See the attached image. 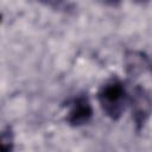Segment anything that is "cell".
Returning <instances> with one entry per match:
<instances>
[{
    "instance_id": "cell-1",
    "label": "cell",
    "mask_w": 152,
    "mask_h": 152,
    "mask_svg": "<svg viewBox=\"0 0 152 152\" xmlns=\"http://www.w3.org/2000/svg\"><path fill=\"white\" fill-rule=\"evenodd\" d=\"M97 100L103 113L112 120H118L122 115L126 102L127 91L125 84L118 77L106 81L97 91Z\"/></svg>"
},
{
    "instance_id": "cell-2",
    "label": "cell",
    "mask_w": 152,
    "mask_h": 152,
    "mask_svg": "<svg viewBox=\"0 0 152 152\" xmlns=\"http://www.w3.org/2000/svg\"><path fill=\"white\" fill-rule=\"evenodd\" d=\"M131 108L135 129L141 131L152 113V100L144 88L137 87L134 89L131 97Z\"/></svg>"
},
{
    "instance_id": "cell-3",
    "label": "cell",
    "mask_w": 152,
    "mask_h": 152,
    "mask_svg": "<svg viewBox=\"0 0 152 152\" xmlns=\"http://www.w3.org/2000/svg\"><path fill=\"white\" fill-rule=\"evenodd\" d=\"M93 116V107L87 95H77L68 103V113L65 116L70 126L80 127L90 121Z\"/></svg>"
},
{
    "instance_id": "cell-4",
    "label": "cell",
    "mask_w": 152,
    "mask_h": 152,
    "mask_svg": "<svg viewBox=\"0 0 152 152\" xmlns=\"http://www.w3.org/2000/svg\"><path fill=\"white\" fill-rule=\"evenodd\" d=\"M124 65L126 74L131 77H138L150 69V57L138 50H129L125 53Z\"/></svg>"
},
{
    "instance_id": "cell-5",
    "label": "cell",
    "mask_w": 152,
    "mask_h": 152,
    "mask_svg": "<svg viewBox=\"0 0 152 152\" xmlns=\"http://www.w3.org/2000/svg\"><path fill=\"white\" fill-rule=\"evenodd\" d=\"M14 133L11 126H5L0 135V152H13Z\"/></svg>"
},
{
    "instance_id": "cell-6",
    "label": "cell",
    "mask_w": 152,
    "mask_h": 152,
    "mask_svg": "<svg viewBox=\"0 0 152 152\" xmlns=\"http://www.w3.org/2000/svg\"><path fill=\"white\" fill-rule=\"evenodd\" d=\"M150 70L152 71V57L150 58Z\"/></svg>"
}]
</instances>
